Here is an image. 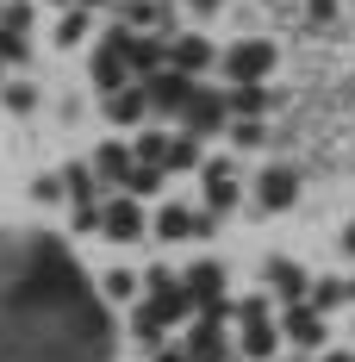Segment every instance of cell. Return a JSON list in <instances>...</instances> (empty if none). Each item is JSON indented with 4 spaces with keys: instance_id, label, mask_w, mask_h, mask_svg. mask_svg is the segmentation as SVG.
Instances as JSON below:
<instances>
[{
    "instance_id": "cell-1",
    "label": "cell",
    "mask_w": 355,
    "mask_h": 362,
    "mask_svg": "<svg viewBox=\"0 0 355 362\" xmlns=\"http://www.w3.org/2000/svg\"><path fill=\"white\" fill-rule=\"evenodd\" d=\"M0 362H112V319L63 238H0Z\"/></svg>"
},
{
    "instance_id": "cell-2",
    "label": "cell",
    "mask_w": 355,
    "mask_h": 362,
    "mask_svg": "<svg viewBox=\"0 0 355 362\" xmlns=\"http://www.w3.org/2000/svg\"><path fill=\"white\" fill-rule=\"evenodd\" d=\"M275 44L268 37H237L231 50H218V69L231 75V88H243V81H268V69H275Z\"/></svg>"
},
{
    "instance_id": "cell-3",
    "label": "cell",
    "mask_w": 355,
    "mask_h": 362,
    "mask_svg": "<svg viewBox=\"0 0 355 362\" xmlns=\"http://www.w3.org/2000/svg\"><path fill=\"white\" fill-rule=\"evenodd\" d=\"M181 350H187V362H237V350L224 344V319H206V313L187 325V344Z\"/></svg>"
},
{
    "instance_id": "cell-4",
    "label": "cell",
    "mask_w": 355,
    "mask_h": 362,
    "mask_svg": "<svg viewBox=\"0 0 355 362\" xmlns=\"http://www.w3.org/2000/svg\"><path fill=\"white\" fill-rule=\"evenodd\" d=\"M181 119H187V138H212V132L231 125L224 94H212V88H193V94H187V107H181Z\"/></svg>"
},
{
    "instance_id": "cell-5",
    "label": "cell",
    "mask_w": 355,
    "mask_h": 362,
    "mask_svg": "<svg viewBox=\"0 0 355 362\" xmlns=\"http://www.w3.org/2000/svg\"><path fill=\"white\" fill-rule=\"evenodd\" d=\"M119 32H125V25H119ZM119 50H125L131 81H150V75L169 63V44H162V37H150V32H125V37H119Z\"/></svg>"
},
{
    "instance_id": "cell-6",
    "label": "cell",
    "mask_w": 355,
    "mask_h": 362,
    "mask_svg": "<svg viewBox=\"0 0 355 362\" xmlns=\"http://www.w3.org/2000/svg\"><path fill=\"white\" fill-rule=\"evenodd\" d=\"M218 213H187L181 200H169V206H156V238H169V244H181V238H212Z\"/></svg>"
},
{
    "instance_id": "cell-7",
    "label": "cell",
    "mask_w": 355,
    "mask_h": 362,
    "mask_svg": "<svg viewBox=\"0 0 355 362\" xmlns=\"http://www.w3.org/2000/svg\"><path fill=\"white\" fill-rule=\"evenodd\" d=\"M212 63H218V50H212V44H206L200 32L169 37V63H162V69H175V75H187V81H193V75H206Z\"/></svg>"
},
{
    "instance_id": "cell-8",
    "label": "cell",
    "mask_w": 355,
    "mask_h": 362,
    "mask_svg": "<svg viewBox=\"0 0 355 362\" xmlns=\"http://www.w3.org/2000/svg\"><path fill=\"white\" fill-rule=\"evenodd\" d=\"M143 225H150V218H143V206L131 200V194H119V200H107V206H100V231H107L112 244H138Z\"/></svg>"
},
{
    "instance_id": "cell-9",
    "label": "cell",
    "mask_w": 355,
    "mask_h": 362,
    "mask_svg": "<svg viewBox=\"0 0 355 362\" xmlns=\"http://www.w3.org/2000/svg\"><path fill=\"white\" fill-rule=\"evenodd\" d=\"M293 194H299V175H293L287 163H268L262 181H255V206H262V218H268V213H287Z\"/></svg>"
},
{
    "instance_id": "cell-10",
    "label": "cell",
    "mask_w": 355,
    "mask_h": 362,
    "mask_svg": "<svg viewBox=\"0 0 355 362\" xmlns=\"http://www.w3.org/2000/svg\"><path fill=\"white\" fill-rule=\"evenodd\" d=\"M206 169V213H231L237 206V156H212Z\"/></svg>"
},
{
    "instance_id": "cell-11",
    "label": "cell",
    "mask_w": 355,
    "mask_h": 362,
    "mask_svg": "<svg viewBox=\"0 0 355 362\" xmlns=\"http://www.w3.org/2000/svg\"><path fill=\"white\" fill-rule=\"evenodd\" d=\"M138 88H143V100H150V112H181L187 94H193V81L175 75V69H156L150 81H138Z\"/></svg>"
},
{
    "instance_id": "cell-12",
    "label": "cell",
    "mask_w": 355,
    "mask_h": 362,
    "mask_svg": "<svg viewBox=\"0 0 355 362\" xmlns=\"http://www.w3.org/2000/svg\"><path fill=\"white\" fill-rule=\"evenodd\" d=\"M281 350V325L275 319H237V356L243 362H268Z\"/></svg>"
},
{
    "instance_id": "cell-13",
    "label": "cell",
    "mask_w": 355,
    "mask_h": 362,
    "mask_svg": "<svg viewBox=\"0 0 355 362\" xmlns=\"http://www.w3.org/2000/svg\"><path fill=\"white\" fill-rule=\"evenodd\" d=\"M119 37H125V32H107V44L94 50V88H100V94L131 88V69H125V50H119Z\"/></svg>"
},
{
    "instance_id": "cell-14",
    "label": "cell",
    "mask_w": 355,
    "mask_h": 362,
    "mask_svg": "<svg viewBox=\"0 0 355 362\" xmlns=\"http://www.w3.org/2000/svg\"><path fill=\"white\" fill-rule=\"evenodd\" d=\"M281 337L293 344V350H318V344H324V313H312L306 300L287 306V313H281Z\"/></svg>"
},
{
    "instance_id": "cell-15",
    "label": "cell",
    "mask_w": 355,
    "mask_h": 362,
    "mask_svg": "<svg viewBox=\"0 0 355 362\" xmlns=\"http://www.w3.org/2000/svg\"><path fill=\"white\" fill-rule=\"evenodd\" d=\"M181 288H187V300H193V313H206V306L224 300V269H218V262H193V269L181 275Z\"/></svg>"
},
{
    "instance_id": "cell-16",
    "label": "cell",
    "mask_w": 355,
    "mask_h": 362,
    "mask_svg": "<svg viewBox=\"0 0 355 362\" xmlns=\"http://www.w3.org/2000/svg\"><path fill=\"white\" fill-rule=\"evenodd\" d=\"M262 275H268V288L281 293L287 306H299V300L312 293V275H306V269H299L293 256H268V269H262Z\"/></svg>"
},
{
    "instance_id": "cell-17",
    "label": "cell",
    "mask_w": 355,
    "mask_h": 362,
    "mask_svg": "<svg viewBox=\"0 0 355 362\" xmlns=\"http://www.w3.org/2000/svg\"><path fill=\"white\" fill-rule=\"evenodd\" d=\"M119 19H125V32H169L175 25V6L169 0H125Z\"/></svg>"
},
{
    "instance_id": "cell-18",
    "label": "cell",
    "mask_w": 355,
    "mask_h": 362,
    "mask_svg": "<svg viewBox=\"0 0 355 362\" xmlns=\"http://www.w3.org/2000/svg\"><path fill=\"white\" fill-rule=\"evenodd\" d=\"M107 119L119 125V132H131V125H143V119H150V100H143L138 81H131V88H119V94H107Z\"/></svg>"
},
{
    "instance_id": "cell-19",
    "label": "cell",
    "mask_w": 355,
    "mask_h": 362,
    "mask_svg": "<svg viewBox=\"0 0 355 362\" xmlns=\"http://www.w3.org/2000/svg\"><path fill=\"white\" fill-rule=\"evenodd\" d=\"M162 325H187V313H193V300H187V288L181 281H169V288H150V300H143Z\"/></svg>"
},
{
    "instance_id": "cell-20",
    "label": "cell",
    "mask_w": 355,
    "mask_h": 362,
    "mask_svg": "<svg viewBox=\"0 0 355 362\" xmlns=\"http://www.w3.org/2000/svg\"><path fill=\"white\" fill-rule=\"evenodd\" d=\"M268 107H275V94H268L262 81H243V88L224 94V112H231V119H262Z\"/></svg>"
},
{
    "instance_id": "cell-21",
    "label": "cell",
    "mask_w": 355,
    "mask_h": 362,
    "mask_svg": "<svg viewBox=\"0 0 355 362\" xmlns=\"http://www.w3.org/2000/svg\"><path fill=\"white\" fill-rule=\"evenodd\" d=\"M88 169H94V181H119V187H125V175H131V150L125 144H100Z\"/></svg>"
},
{
    "instance_id": "cell-22",
    "label": "cell",
    "mask_w": 355,
    "mask_h": 362,
    "mask_svg": "<svg viewBox=\"0 0 355 362\" xmlns=\"http://www.w3.org/2000/svg\"><path fill=\"white\" fill-rule=\"evenodd\" d=\"M206 156H200V138H169V150H162V175H175V169H200Z\"/></svg>"
},
{
    "instance_id": "cell-23",
    "label": "cell",
    "mask_w": 355,
    "mask_h": 362,
    "mask_svg": "<svg viewBox=\"0 0 355 362\" xmlns=\"http://www.w3.org/2000/svg\"><path fill=\"white\" fill-rule=\"evenodd\" d=\"M349 300H355V281H312V293H306V306H312V313L349 306Z\"/></svg>"
},
{
    "instance_id": "cell-24",
    "label": "cell",
    "mask_w": 355,
    "mask_h": 362,
    "mask_svg": "<svg viewBox=\"0 0 355 362\" xmlns=\"http://www.w3.org/2000/svg\"><path fill=\"white\" fill-rule=\"evenodd\" d=\"M94 293H100V300H112V306H125V300H138V275H131V269H112Z\"/></svg>"
},
{
    "instance_id": "cell-25",
    "label": "cell",
    "mask_w": 355,
    "mask_h": 362,
    "mask_svg": "<svg viewBox=\"0 0 355 362\" xmlns=\"http://www.w3.org/2000/svg\"><path fill=\"white\" fill-rule=\"evenodd\" d=\"M63 194H69V206L94 200V169H88V163H69V169H63Z\"/></svg>"
},
{
    "instance_id": "cell-26",
    "label": "cell",
    "mask_w": 355,
    "mask_h": 362,
    "mask_svg": "<svg viewBox=\"0 0 355 362\" xmlns=\"http://www.w3.org/2000/svg\"><path fill=\"white\" fill-rule=\"evenodd\" d=\"M162 319H156V313H150V306H138V313H131V337H138L143 350H162Z\"/></svg>"
},
{
    "instance_id": "cell-27",
    "label": "cell",
    "mask_w": 355,
    "mask_h": 362,
    "mask_svg": "<svg viewBox=\"0 0 355 362\" xmlns=\"http://www.w3.org/2000/svg\"><path fill=\"white\" fill-rule=\"evenodd\" d=\"M156 187H162V169H156V163H131L125 194H131V200H143V194H156Z\"/></svg>"
},
{
    "instance_id": "cell-28",
    "label": "cell",
    "mask_w": 355,
    "mask_h": 362,
    "mask_svg": "<svg viewBox=\"0 0 355 362\" xmlns=\"http://www.w3.org/2000/svg\"><path fill=\"white\" fill-rule=\"evenodd\" d=\"M25 25H32V6H25V0H0V32L25 37Z\"/></svg>"
},
{
    "instance_id": "cell-29",
    "label": "cell",
    "mask_w": 355,
    "mask_h": 362,
    "mask_svg": "<svg viewBox=\"0 0 355 362\" xmlns=\"http://www.w3.org/2000/svg\"><path fill=\"white\" fill-rule=\"evenodd\" d=\"M88 37V6H75V13H63V25H56V44L69 50V44H81Z\"/></svg>"
},
{
    "instance_id": "cell-30",
    "label": "cell",
    "mask_w": 355,
    "mask_h": 362,
    "mask_svg": "<svg viewBox=\"0 0 355 362\" xmlns=\"http://www.w3.org/2000/svg\"><path fill=\"white\" fill-rule=\"evenodd\" d=\"M162 150H169V138H162V132H138V150H131V163H156V169H162Z\"/></svg>"
},
{
    "instance_id": "cell-31",
    "label": "cell",
    "mask_w": 355,
    "mask_h": 362,
    "mask_svg": "<svg viewBox=\"0 0 355 362\" xmlns=\"http://www.w3.org/2000/svg\"><path fill=\"white\" fill-rule=\"evenodd\" d=\"M69 231H100V200H81V206H69Z\"/></svg>"
},
{
    "instance_id": "cell-32",
    "label": "cell",
    "mask_w": 355,
    "mask_h": 362,
    "mask_svg": "<svg viewBox=\"0 0 355 362\" xmlns=\"http://www.w3.org/2000/svg\"><path fill=\"white\" fill-rule=\"evenodd\" d=\"M6 107H13V112H32L37 107V88H32V81H6Z\"/></svg>"
},
{
    "instance_id": "cell-33",
    "label": "cell",
    "mask_w": 355,
    "mask_h": 362,
    "mask_svg": "<svg viewBox=\"0 0 355 362\" xmlns=\"http://www.w3.org/2000/svg\"><path fill=\"white\" fill-rule=\"evenodd\" d=\"M231 144L255 150V144H262V119H231Z\"/></svg>"
},
{
    "instance_id": "cell-34",
    "label": "cell",
    "mask_w": 355,
    "mask_h": 362,
    "mask_svg": "<svg viewBox=\"0 0 355 362\" xmlns=\"http://www.w3.org/2000/svg\"><path fill=\"white\" fill-rule=\"evenodd\" d=\"M32 200H44V206L69 200V194H63V175H37V181H32Z\"/></svg>"
},
{
    "instance_id": "cell-35",
    "label": "cell",
    "mask_w": 355,
    "mask_h": 362,
    "mask_svg": "<svg viewBox=\"0 0 355 362\" xmlns=\"http://www.w3.org/2000/svg\"><path fill=\"white\" fill-rule=\"evenodd\" d=\"M0 63H25V37L0 32Z\"/></svg>"
},
{
    "instance_id": "cell-36",
    "label": "cell",
    "mask_w": 355,
    "mask_h": 362,
    "mask_svg": "<svg viewBox=\"0 0 355 362\" xmlns=\"http://www.w3.org/2000/svg\"><path fill=\"white\" fill-rule=\"evenodd\" d=\"M306 13H312L318 25H330V19H337V0H306Z\"/></svg>"
},
{
    "instance_id": "cell-37",
    "label": "cell",
    "mask_w": 355,
    "mask_h": 362,
    "mask_svg": "<svg viewBox=\"0 0 355 362\" xmlns=\"http://www.w3.org/2000/svg\"><path fill=\"white\" fill-rule=\"evenodd\" d=\"M150 362H187V350H156Z\"/></svg>"
},
{
    "instance_id": "cell-38",
    "label": "cell",
    "mask_w": 355,
    "mask_h": 362,
    "mask_svg": "<svg viewBox=\"0 0 355 362\" xmlns=\"http://www.w3.org/2000/svg\"><path fill=\"white\" fill-rule=\"evenodd\" d=\"M343 250H349V256H355V225H349V231H343Z\"/></svg>"
},
{
    "instance_id": "cell-39",
    "label": "cell",
    "mask_w": 355,
    "mask_h": 362,
    "mask_svg": "<svg viewBox=\"0 0 355 362\" xmlns=\"http://www.w3.org/2000/svg\"><path fill=\"white\" fill-rule=\"evenodd\" d=\"M324 362H355V356H343V350H337V356H324Z\"/></svg>"
},
{
    "instance_id": "cell-40",
    "label": "cell",
    "mask_w": 355,
    "mask_h": 362,
    "mask_svg": "<svg viewBox=\"0 0 355 362\" xmlns=\"http://www.w3.org/2000/svg\"><path fill=\"white\" fill-rule=\"evenodd\" d=\"M193 6H200V13H206V6H218V0H193Z\"/></svg>"
},
{
    "instance_id": "cell-41",
    "label": "cell",
    "mask_w": 355,
    "mask_h": 362,
    "mask_svg": "<svg viewBox=\"0 0 355 362\" xmlns=\"http://www.w3.org/2000/svg\"><path fill=\"white\" fill-rule=\"evenodd\" d=\"M75 6H100V0H75Z\"/></svg>"
},
{
    "instance_id": "cell-42",
    "label": "cell",
    "mask_w": 355,
    "mask_h": 362,
    "mask_svg": "<svg viewBox=\"0 0 355 362\" xmlns=\"http://www.w3.org/2000/svg\"><path fill=\"white\" fill-rule=\"evenodd\" d=\"M50 6H63V0H50Z\"/></svg>"
},
{
    "instance_id": "cell-43",
    "label": "cell",
    "mask_w": 355,
    "mask_h": 362,
    "mask_svg": "<svg viewBox=\"0 0 355 362\" xmlns=\"http://www.w3.org/2000/svg\"><path fill=\"white\" fill-rule=\"evenodd\" d=\"M0 81H6V75H0Z\"/></svg>"
}]
</instances>
